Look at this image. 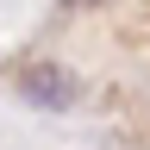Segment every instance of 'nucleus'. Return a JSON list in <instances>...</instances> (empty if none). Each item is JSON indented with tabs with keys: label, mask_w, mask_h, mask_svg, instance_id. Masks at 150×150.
<instances>
[{
	"label": "nucleus",
	"mask_w": 150,
	"mask_h": 150,
	"mask_svg": "<svg viewBox=\"0 0 150 150\" xmlns=\"http://www.w3.org/2000/svg\"><path fill=\"white\" fill-rule=\"evenodd\" d=\"M13 88L25 94L31 106H44V112H63L69 100H75V75L63 69V63H25L13 75Z\"/></svg>",
	"instance_id": "f257e3e1"
},
{
	"label": "nucleus",
	"mask_w": 150,
	"mask_h": 150,
	"mask_svg": "<svg viewBox=\"0 0 150 150\" xmlns=\"http://www.w3.org/2000/svg\"><path fill=\"white\" fill-rule=\"evenodd\" d=\"M75 6H94V0H63V13H75Z\"/></svg>",
	"instance_id": "f03ea898"
}]
</instances>
